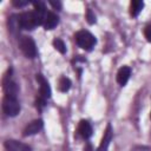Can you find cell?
<instances>
[{
	"instance_id": "6da1fadb",
	"label": "cell",
	"mask_w": 151,
	"mask_h": 151,
	"mask_svg": "<svg viewBox=\"0 0 151 151\" xmlns=\"http://www.w3.org/2000/svg\"><path fill=\"white\" fill-rule=\"evenodd\" d=\"M74 39H76V42L79 47H81L83 50H86V51H90L92 50V47L96 45V38L87 31H79L76 33L74 35Z\"/></svg>"
},
{
	"instance_id": "7a4b0ae2",
	"label": "cell",
	"mask_w": 151,
	"mask_h": 151,
	"mask_svg": "<svg viewBox=\"0 0 151 151\" xmlns=\"http://www.w3.org/2000/svg\"><path fill=\"white\" fill-rule=\"evenodd\" d=\"M19 46H20V50L22 51V53L27 58L33 59V58L37 57V47H35V44H34L32 38H29V37H21L20 41H19Z\"/></svg>"
},
{
	"instance_id": "3957f363",
	"label": "cell",
	"mask_w": 151,
	"mask_h": 151,
	"mask_svg": "<svg viewBox=\"0 0 151 151\" xmlns=\"http://www.w3.org/2000/svg\"><path fill=\"white\" fill-rule=\"evenodd\" d=\"M2 110L6 116L14 117L20 112V105L17 100V98H9L5 97L2 101Z\"/></svg>"
},
{
	"instance_id": "277c9868",
	"label": "cell",
	"mask_w": 151,
	"mask_h": 151,
	"mask_svg": "<svg viewBox=\"0 0 151 151\" xmlns=\"http://www.w3.org/2000/svg\"><path fill=\"white\" fill-rule=\"evenodd\" d=\"M19 22L22 29H33L37 25L33 12H25L19 14Z\"/></svg>"
},
{
	"instance_id": "5b68a950",
	"label": "cell",
	"mask_w": 151,
	"mask_h": 151,
	"mask_svg": "<svg viewBox=\"0 0 151 151\" xmlns=\"http://www.w3.org/2000/svg\"><path fill=\"white\" fill-rule=\"evenodd\" d=\"M4 91H5V97L9 98H17V94L19 92V87L15 81L11 79V76L6 77L4 80Z\"/></svg>"
},
{
	"instance_id": "8992f818",
	"label": "cell",
	"mask_w": 151,
	"mask_h": 151,
	"mask_svg": "<svg viewBox=\"0 0 151 151\" xmlns=\"http://www.w3.org/2000/svg\"><path fill=\"white\" fill-rule=\"evenodd\" d=\"M5 147L8 151H31V147L21 142L14 140V139H8L5 142Z\"/></svg>"
},
{
	"instance_id": "52a82bcc",
	"label": "cell",
	"mask_w": 151,
	"mask_h": 151,
	"mask_svg": "<svg viewBox=\"0 0 151 151\" xmlns=\"http://www.w3.org/2000/svg\"><path fill=\"white\" fill-rule=\"evenodd\" d=\"M37 80L39 81L40 84V98H42L44 100L48 99L50 96H51V88H50V85L47 83V80L42 77V74H37Z\"/></svg>"
},
{
	"instance_id": "ba28073f",
	"label": "cell",
	"mask_w": 151,
	"mask_h": 151,
	"mask_svg": "<svg viewBox=\"0 0 151 151\" xmlns=\"http://www.w3.org/2000/svg\"><path fill=\"white\" fill-rule=\"evenodd\" d=\"M112 139V127L110 124H107L106 126V130L104 132V136H103V139L97 149V151H107V147L110 145V142Z\"/></svg>"
},
{
	"instance_id": "9c48e42d",
	"label": "cell",
	"mask_w": 151,
	"mask_h": 151,
	"mask_svg": "<svg viewBox=\"0 0 151 151\" xmlns=\"http://www.w3.org/2000/svg\"><path fill=\"white\" fill-rule=\"evenodd\" d=\"M42 120L41 119H35L33 122H31L24 130V136H32L38 133L41 129H42Z\"/></svg>"
},
{
	"instance_id": "30bf717a",
	"label": "cell",
	"mask_w": 151,
	"mask_h": 151,
	"mask_svg": "<svg viewBox=\"0 0 151 151\" xmlns=\"http://www.w3.org/2000/svg\"><path fill=\"white\" fill-rule=\"evenodd\" d=\"M130 76H131V70H130V67H127V66L120 67L119 71H118V73H117V81H118V84L122 85V86H124V85L127 83Z\"/></svg>"
},
{
	"instance_id": "8fae6325",
	"label": "cell",
	"mask_w": 151,
	"mask_h": 151,
	"mask_svg": "<svg viewBox=\"0 0 151 151\" xmlns=\"http://www.w3.org/2000/svg\"><path fill=\"white\" fill-rule=\"evenodd\" d=\"M59 24V18L55 13L53 12H48L46 14V18H45V22H44V27L45 29H53L57 25Z\"/></svg>"
},
{
	"instance_id": "7c38bea8",
	"label": "cell",
	"mask_w": 151,
	"mask_h": 151,
	"mask_svg": "<svg viewBox=\"0 0 151 151\" xmlns=\"http://www.w3.org/2000/svg\"><path fill=\"white\" fill-rule=\"evenodd\" d=\"M78 132L79 134L83 137V138H90L91 134H92V127H91V124L87 122V120H80L79 125H78Z\"/></svg>"
},
{
	"instance_id": "4fadbf2b",
	"label": "cell",
	"mask_w": 151,
	"mask_h": 151,
	"mask_svg": "<svg viewBox=\"0 0 151 151\" xmlns=\"http://www.w3.org/2000/svg\"><path fill=\"white\" fill-rule=\"evenodd\" d=\"M143 7H144L143 1H140V0H133V1H131V4H130V14L132 17H137L142 12Z\"/></svg>"
},
{
	"instance_id": "5bb4252c",
	"label": "cell",
	"mask_w": 151,
	"mask_h": 151,
	"mask_svg": "<svg viewBox=\"0 0 151 151\" xmlns=\"http://www.w3.org/2000/svg\"><path fill=\"white\" fill-rule=\"evenodd\" d=\"M8 24H9V29H11L12 33H15V31L21 28L20 27V22H19V15H12L9 18Z\"/></svg>"
},
{
	"instance_id": "9a60e30c",
	"label": "cell",
	"mask_w": 151,
	"mask_h": 151,
	"mask_svg": "<svg viewBox=\"0 0 151 151\" xmlns=\"http://www.w3.org/2000/svg\"><path fill=\"white\" fill-rule=\"evenodd\" d=\"M70 87H71V80L68 78H66V77H63L59 80V88H60V91L66 92V91L70 90Z\"/></svg>"
},
{
	"instance_id": "2e32d148",
	"label": "cell",
	"mask_w": 151,
	"mask_h": 151,
	"mask_svg": "<svg viewBox=\"0 0 151 151\" xmlns=\"http://www.w3.org/2000/svg\"><path fill=\"white\" fill-rule=\"evenodd\" d=\"M53 46H54V48L57 50V51H59L60 53H65L66 52V46H65V44H64V41L61 40V39H55L54 41H53Z\"/></svg>"
},
{
	"instance_id": "e0dca14e",
	"label": "cell",
	"mask_w": 151,
	"mask_h": 151,
	"mask_svg": "<svg viewBox=\"0 0 151 151\" xmlns=\"http://www.w3.org/2000/svg\"><path fill=\"white\" fill-rule=\"evenodd\" d=\"M86 19H87V21H88L90 24H93V22L96 21V17H94V14L92 13V11H91V9H87Z\"/></svg>"
},
{
	"instance_id": "ac0fdd59",
	"label": "cell",
	"mask_w": 151,
	"mask_h": 151,
	"mask_svg": "<svg viewBox=\"0 0 151 151\" xmlns=\"http://www.w3.org/2000/svg\"><path fill=\"white\" fill-rule=\"evenodd\" d=\"M144 35H145V38H146L147 41H151V25H149V26L145 27V29H144Z\"/></svg>"
},
{
	"instance_id": "d6986e66",
	"label": "cell",
	"mask_w": 151,
	"mask_h": 151,
	"mask_svg": "<svg viewBox=\"0 0 151 151\" xmlns=\"http://www.w3.org/2000/svg\"><path fill=\"white\" fill-rule=\"evenodd\" d=\"M13 5L17 6V7H24V6L28 5V1H25V0H13Z\"/></svg>"
},
{
	"instance_id": "ffe728a7",
	"label": "cell",
	"mask_w": 151,
	"mask_h": 151,
	"mask_svg": "<svg viewBox=\"0 0 151 151\" xmlns=\"http://www.w3.org/2000/svg\"><path fill=\"white\" fill-rule=\"evenodd\" d=\"M50 4H51V5H52V6L54 7V8H58V9H59V8H60V6H61V5H60V2H54V1H50Z\"/></svg>"
},
{
	"instance_id": "44dd1931",
	"label": "cell",
	"mask_w": 151,
	"mask_h": 151,
	"mask_svg": "<svg viewBox=\"0 0 151 151\" xmlns=\"http://www.w3.org/2000/svg\"><path fill=\"white\" fill-rule=\"evenodd\" d=\"M150 117H151V114H150Z\"/></svg>"
}]
</instances>
